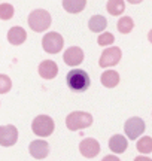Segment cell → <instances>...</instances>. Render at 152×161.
<instances>
[{"label":"cell","instance_id":"obj_1","mask_svg":"<svg viewBox=\"0 0 152 161\" xmlns=\"http://www.w3.org/2000/svg\"><path fill=\"white\" fill-rule=\"evenodd\" d=\"M66 82L72 91L75 92H84L87 91L91 85V79L85 70L82 69H73L70 70L66 76Z\"/></svg>","mask_w":152,"mask_h":161},{"label":"cell","instance_id":"obj_2","mask_svg":"<svg viewBox=\"0 0 152 161\" xmlns=\"http://www.w3.org/2000/svg\"><path fill=\"white\" fill-rule=\"evenodd\" d=\"M51 14L45 9H35L31 11V14L29 15V25L30 29L36 31V33H41L51 25Z\"/></svg>","mask_w":152,"mask_h":161},{"label":"cell","instance_id":"obj_3","mask_svg":"<svg viewBox=\"0 0 152 161\" xmlns=\"http://www.w3.org/2000/svg\"><path fill=\"white\" fill-rule=\"evenodd\" d=\"M91 124H93V116H91V114H88V112H79V110H76V112L69 114L67 118H66V125L72 131L81 130V128H87Z\"/></svg>","mask_w":152,"mask_h":161},{"label":"cell","instance_id":"obj_4","mask_svg":"<svg viewBox=\"0 0 152 161\" xmlns=\"http://www.w3.org/2000/svg\"><path fill=\"white\" fill-rule=\"evenodd\" d=\"M55 124L54 119L48 115H37L31 122V130L35 134L41 136V137H48L54 133Z\"/></svg>","mask_w":152,"mask_h":161},{"label":"cell","instance_id":"obj_5","mask_svg":"<svg viewBox=\"0 0 152 161\" xmlns=\"http://www.w3.org/2000/svg\"><path fill=\"white\" fill-rule=\"evenodd\" d=\"M64 45V39H63V36L57 33V31H49L46 35L42 37V46H43V49L49 54H57L60 52V49L63 48Z\"/></svg>","mask_w":152,"mask_h":161},{"label":"cell","instance_id":"obj_6","mask_svg":"<svg viewBox=\"0 0 152 161\" xmlns=\"http://www.w3.org/2000/svg\"><path fill=\"white\" fill-rule=\"evenodd\" d=\"M124 131H125V134H127L128 139L136 140L142 133L145 131V121L142 119V118H139V116L130 118V119L125 122V125H124Z\"/></svg>","mask_w":152,"mask_h":161},{"label":"cell","instance_id":"obj_7","mask_svg":"<svg viewBox=\"0 0 152 161\" xmlns=\"http://www.w3.org/2000/svg\"><path fill=\"white\" fill-rule=\"evenodd\" d=\"M122 57V52L118 46H112L103 51L101 57L99 60L100 67H112V66H117L119 63V60Z\"/></svg>","mask_w":152,"mask_h":161},{"label":"cell","instance_id":"obj_8","mask_svg":"<svg viewBox=\"0 0 152 161\" xmlns=\"http://www.w3.org/2000/svg\"><path fill=\"white\" fill-rule=\"evenodd\" d=\"M18 140V130L15 125H2L0 127V145L12 146Z\"/></svg>","mask_w":152,"mask_h":161},{"label":"cell","instance_id":"obj_9","mask_svg":"<svg viewBox=\"0 0 152 161\" xmlns=\"http://www.w3.org/2000/svg\"><path fill=\"white\" fill-rule=\"evenodd\" d=\"M79 151H81V154L84 157H87V158H94L95 155H99L100 143L95 140V139L87 137L79 143Z\"/></svg>","mask_w":152,"mask_h":161},{"label":"cell","instance_id":"obj_10","mask_svg":"<svg viewBox=\"0 0 152 161\" xmlns=\"http://www.w3.org/2000/svg\"><path fill=\"white\" fill-rule=\"evenodd\" d=\"M63 60L67 66H79L84 61V51L79 46H70L63 54Z\"/></svg>","mask_w":152,"mask_h":161},{"label":"cell","instance_id":"obj_11","mask_svg":"<svg viewBox=\"0 0 152 161\" xmlns=\"http://www.w3.org/2000/svg\"><path fill=\"white\" fill-rule=\"evenodd\" d=\"M29 151L31 157H35L37 160H43L49 154V145L45 140H33L29 146Z\"/></svg>","mask_w":152,"mask_h":161},{"label":"cell","instance_id":"obj_12","mask_svg":"<svg viewBox=\"0 0 152 161\" xmlns=\"http://www.w3.org/2000/svg\"><path fill=\"white\" fill-rule=\"evenodd\" d=\"M58 73V66L52 60H43L39 64V75L43 79H54Z\"/></svg>","mask_w":152,"mask_h":161},{"label":"cell","instance_id":"obj_13","mask_svg":"<svg viewBox=\"0 0 152 161\" xmlns=\"http://www.w3.org/2000/svg\"><path fill=\"white\" fill-rule=\"evenodd\" d=\"M127 146H128V142H127V139L124 137L122 134H115V136H112V137L109 139V148H111V151L115 152V154H122V152H125Z\"/></svg>","mask_w":152,"mask_h":161},{"label":"cell","instance_id":"obj_14","mask_svg":"<svg viewBox=\"0 0 152 161\" xmlns=\"http://www.w3.org/2000/svg\"><path fill=\"white\" fill-rule=\"evenodd\" d=\"M25 39H27V33L23 27H12L8 31V40L12 45H21L25 42Z\"/></svg>","mask_w":152,"mask_h":161},{"label":"cell","instance_id":"obj_15","mask_svg":"<svg viewBox=\"0 0 152 161\" xmlns=\"http://www.w3.org/2000/svg\"><path fill=\"white\" fill-rule=\"evenodd\" d=\"M101 84L106 86V88H113L119 84V73L115 72V70H106L101 73Z\"/></svg>","mask_w":152,"mask_h":161},{"label":"cell","instance_id":"obj_16","mask_svg":"<svg viewBox=\"0 0 152 161\" xmlns=\"http://www.w3.org/2000/svg\"><path fill=\"white\" fill-rule=\"evenodd\" d=\"M88 25H90V30H91V31L100 33V31H103V30L106 29L107 21H106V18L103 17V15H94V17L90 18Z\"/></svg>","mask_w":152,"mask_h":161},{"label":"cell","instance_id":"obj_17","mask_svg":"<svg viewBox=\"0 0 152 161\" xmlns=\"http://www.w3.org/2000/svg\"><path fill=\"white\" fill-rule=\"evenodd\" d=\"M85 6H87V2H85V0H75V2L64 0V2H63V8H64L67 12H70V14H79L81 11L85 9Z\"/></svg>","mask_w":152,"mask_h":161},{"label":"cell","instance_id":"obj_18","mask_svg":"<svg viewBox=\"0 0 152 161\" xmlns=\"http://www.w3.org/2000/svg\"><path fill=\"white\" fill-rule=\"evenodd\" d=\"M106 9H107V12H109L111 15L118 17L119 14H122L124 12V9H125V3L121 2V0H111V2H107Z\"/></svg>","mask_w":152,"mask_h":161},{"label":"cell","instance_id":"obj_19","mask_svg":"<svg viewBox=\"0 0 152 161\" xmlns=\"http://www.w3.org/2000/svg\"><path fill=\"white\" fill-rule=\"evenodd\" d=\"M117 27H118V31H119V33L127 35V33H130V31L133 30L134 21L130 17H122V18H119V21L117 23Z\"/></svg>","mask_w":152,"mask_h":161},{"label":"cell","instance_id":"obj_20","mask_svg":"<svg viewBox=\"0 0 152 161\" xmlns=\"http://www.w3.org/2000/svg\"><path fill=\"white\" fill-rule=\"evenodd\" d=\"M136 148H137V151L140 154H149V152H152V137H149V136L140 137L137 140Z\"/></svg>","mask_w":152,"mask_h":161},{"label":"cell","instance_id":"obj_21","mask_svg":"<svg viewBox=\"0 0 152 161\" xmlns=\"http://www.w3.org/2000/svg\"><path fill=\"white\" fill-rule=\"evenodd\" d=\"M14 6L11 3H2L0 5V19H11L14 17Z\"/></svg>","mask_w":152,"mask_h":161},{"label":"cell","instance_id":"obj_22","mask_svg":"<svg viewBox=\"0 0 152 161\" xmlns=\"http://www.w3.org/2000/svg\"><path fill=\"white\" fill-rule=\"evenodd\" d=\"M12 88V80L9 76L0 75V94H5Z\"/></svg>","mask_w":152,"mask_h":161},{"label":"cell","instance_id":"obj_23","mask_svg":"<svg viewBox=\"0 0 152 161\" xmlns=\"http://www.w3.org/2000/svg\"><path fill=\"white\" fill-rule=\"evenodd\" d=\"M113 40H115V37H113L112 33H101L99 36V39H97V43L100 46H107V45H112Z\"/></svg>","mask_w":152,"mask_h":161},{"label":"cell","instance_id":"obj_24","mask_svg":"<svg viewBox=\"0 0 152 161\" xmlns=\"http://www.w3.org/2000/svg\"><path fill=\"white\" fill-rule=\"evenodd\" d=\"M101 161H121V160H119L118 157H115V155H106Z\"/></svg>","mask_w":152,"mask_h":161},{"label":"cell","instance_id":"obj_25","mask_svg":"<svg viewBox=\"0 0 152 161\" xmlns=\"http://www.w3.org/2000/svg\"><path fill=\"white\" fill-rule=\"evenodd\" d=\"M134 161H152L149 157H136Z\"/></svg>","mask_w":152,"mask_h":161},{"label":"cell","instance_id":"obj_26","mask_svg":"<svg viewBox=\"0 0 152 161\" xmlns=\"http://www.w3.org/2000/svg\"><path fill=\"white\" fill-rule=\"evenodd\" d=\"M148 39H149V42L152 43V30H149V33H148Z\"/></svg>","mask_w":152,"mask_h":161}]
</instances>
